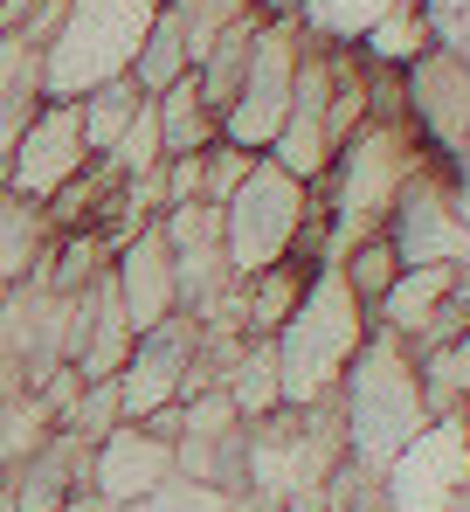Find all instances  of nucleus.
I'll return each instance as SVG.
<instances>
[{
  "instance_id": "1",
  "label": "nucleus",
  "mask_w": 470,
  "mask_h": 512,
  "mask_svg": "<svg viewBox=\"0 0 470 512\" xmlns=\"http://www.w3.org/2000/svg\"><path fill=\"white\" fill-rule=\"evenodd\" d=\"M332 402H339V429H346V457L367 464L374 478L388 471L422 429L436 423L429 402H422V374H415L408 340H394V333H381V326H374L367 346L353 353V367H346V381H339Z\"/></svg>"
},
{
  "instance_id": "2",
  "label": "nucleus",
  "mask_w": 470,
  "mask_h": 512,
  "mask_svg": "<svg viewBox=\"0 0 470 512\" xmlns=\"http://www.w3.org/2000/svg\"><path fill=\"white\" fill-rule=\"evenodd\" d=\"M374 333V312L353 298V284L339 277V263H318L298 312L277 326V374H284V409H312V402H332L353 353Z\"/></svg>"
},
{
  "instance_id": "3",
  "label": "nucleus",
  "mask_w": 470,
  "mask_h": 512,
  "mask_svg": "<svg viewBox=\"0 0 470 512\" xmlns=\"http://www.w3.org/2000/svg\"><path fill=\"white\" fill-rule=\"evenodd\" d=\"M422 167H429V146L415 139L408 118H367V125L339 146L332 173L318 180V201H325V215H332V256L346 250V243H360V236H374V229L388 222L394 194Z\"/></svg>"
},
{
  "instance_id": "4",
  "label": "nucleus",
  "mask_w": 470,
  "mask_h": 512,
  "mask_svg": "<svg viewBox=\"0 0 470 512\" xmlns=\"http://www.w3.org/2000/svg\"><path fill=\"white\" fill-rule=\"evenodd\" d=\"M159 0H63V28L42 56V97H70L132 77V56L153 28Z\"/></svg>"
},
{
  "instance_id": "5",
  "label": "nucleus",
  "mask_w": 470,
  "mask_h": 512,
  "mask_svg": "<svg viewBox=\"0 0 470 512\" xmlns=\"http://www.w3.org/2000/svg\"><path fill=\"white\" fill-rule=\"evenodd\" d=\"M318 187H305L298 173H284L270 153L249 167V180L222 201V250H229L235 277H256L270 263H291L305 222H312Z\"/></svg>"
},
{
  "instance_id": "6",
  "label": "nucleus",
  "mask_w": 470,
  "mask_h": 512,
  "mask_svg": "<svg viewBox=\"0 0 470 512\" xmlns=\"http://www.w3.org/2000/svg\"><path fill=\"white\" fill-rule=\"evenodd\" d=\"M312 21L305 14H263L256 21V49H249V77L235 90V104L222 111V139L270 153V139L291 118V90H298V56H305Z\"/></svg>"
},
{
  "instance_id": "7",
  "label": "nucleus",
  "mask_w": 470,
  "mask_h": 512,
  "mask_svg": "<svg viewBox=\"0 0 470 512\" xmlns=\"http://www.w3.org/2000/svg\"><path fill=\"white\" fill-rule=\"evenodd\" d=\"M381 236L394 243L401 263H470V208H464V187H457V167L429 160L394 194Z\"/></svg>"
},
{
  "instance_id": "8",
  "label": "nucleus",
  "mask_w": 470,
  "mask_h": 512,
  "mask_svg": "<svg viewBox=\"0 0 470 512\" xmlns=\"http://www.w3.org/2000/svg\"><path fill=\"white\" fill-rule=\"evenodd\" d=\"M401 84H408V125L429 146V160H443V167L470 160V63L464 56L436 42L429 56H415L401 70Z\"/></svg>"
},
{
  "instance_id": "9",
  "label": "nucleus",
  "mask_w": 470,
  "mask_h": 512,
  "mask_svg": "<svg viewBox=\"0 0 470 512\" xmlns=\"http://www.w3.org/2000/svg\"><path fill=\"white\" fill-rule=\"evenodd\" d=\"M77 173H90V146H83V118L70 97H42L35 125L21 132V146L7 153L0 187H14L21 201H49L56 187H70Z\"/></svg>"
},
{
  "instance_id": "10",
  "label": "nucleus",
  "mask_w": 470,
  "mask_h": 512,
  "mask_svg": "<svg viewBox=\"0 0 470 512\" xmlns=\"http://www.w3.org/2000/svg\"><path fill=\"white\" fill-rule=\"evenodd\" d=\"M381 485H388V499L401 512H436L450 492H464L470 485V429H464V416H436V423L381 471Z\"/></svg>"
},
{
  "instance_id": "11",
  "label": "nucleus",
  "mask_w": 470,
  "mask_h": 512,
  "mask_svg": "<svg viewBox=\"0 0 470 512\" xmlns=\"http://www.w3.org/2000/svg\"><path fill=\"white\" fill-rule=\"evenodd\" d=\"M180 478V457H173V443L153 436L146 423H118L104 443H90V478H83V492H97L104 506H139V499H153Z\"/></svg>"
},
{
  "instance_id": "12",
  "label": "nucleus",
  "mask_w": 470,
  "mask_h": 512,
  "mask_svg": "<svg viewBox=\"0 0 470 512\" xmlns=\"http://www.w3.org/2000/svg\"><path fill=\"white\" fill-rule=\"evenodd\" d=\"M194 340L201 326L194 319H159L153 333L132 340V360L118 367V402H125V423H146L153 409H173L187 402V360H194Z\"/></svg>"
},
{
  "instance_id": "13",
  "label": "nucleus",
  "mask_w": 470,
  "mask_h": 512,
  "mask_svg": "<svg viewBox=\"0 0 470 512\" xmlns=\"http://www.w3.org/2000/svg\"><path fill=\"white\" fill-rule=\"evenodd\" d=\"M139 326L125 319V298H118V277L104 270L97 284H83L70 298V319H63V360L77 367L83 381H118V367L132 360Z\"/></svg>"
},
{
  "instance_id": "14",
  "label": "nucleus",
  "mask_w": 470,
  "mask_h": 512,
  "mask_svg": "<svg viewBox=\"0 0 470 512\" xmlns=\"http://www.w3.org/2000/svg\"><path fill=\"white\" fill-rule=\"evenodd\" d=\"M111 277H118L125 319H132L139 333H153L159 319H173V312H180V256H173V243H166V229H159V222H139V229L118 243Z\"/></svg>"
},
{
  "instance_id": "15",
  "label": "nucleus",
  "mask_w": 470,
  "mask_h": 512,
  "mask_svg": "<svg viewBox=\"0 0 470 512\" xmlns=\"http://www.w3.org/2000/svg\"><path fill=\"white\" fill-rule=\"evenodd\" d=\"M464 277H470V263H401L394 291L374 305V326L394 333V340H422L443 319V305L464 291Z\"/></svg>"
},
{
  "instance_id": "16",
  "label": "nucleus",
  "mask_w": 470,
  "mask_h": 512,
  "mask_svg": "<svg viewBox=\"0 0 470 512\" xmlns=\"http://www.w3.org/2000/svg\"><path fill=\"white\" fill-rule=\"evenodd\" d=\"M49 243H56V229H49L42 201H21L14 187H0V305L42 270Z\"/></svg>"
},
{
  "instance_id": "17",
  "label": "nucleus",
  "mask_w": 470,
  "mask_h": 512,
  "mask_svg": "<svg viewBox=\"0 0 470 512\" xmlns=\"http://www.w3.org/2000/svg\"><path fill=\"white\" fill-rule=\"evenodd\" d=\"M305 284H312L305 263H270V270L242 277V291H235V326H242L249 340H277V326L298 312Z\"/></svg>"
},
{
  "instance_id": "18",
  "label": "nucleus",
  "mask_w": 470,
  "mask_h": 512,
  "mask_svg": "<svg viewBox=\"0 0 470 512\" xmlns=\"http://www.w3.org/2000/svg\"><path fill=\"white\" fill-rule=\"evenodd\" d=\"M353 49H360V63H374V70H408L415 56L436 49V14L415 7V0H394L388 14H374V28H367Z\"/></svg>"
},
{
  "instance_id": "19",
  "label": "nucleus",
  "mask_w": 470,
  "mask_h": 512,
  "mask_svg": "<svg viewBox=\"0 0 470 512\" xmlns=\"http://www.w3.org/2000/svg\"><path fill=\"white\" fill-rule=\"evenodd\" d=\"M256 21H263V14L229 21V28H222V35H208V42H201V56H194V84H201V97H208V111H215V118L235 104V90H242V77H249Z\"/></svg>"
},
{
  "instance_id": "20",
  "label": "nucleus",
  "mask_w": 470,
  "mask_h": 512,
  "mask_svg": "<svg viewBox=\"0 0 470 512\" xmlns=\"http://www.w3.org/2000/svg\"><path fill=\"white\" fill-rule=\"evenodd\" d=\"M159 111V146H166V160H187V153H208L215 139H222V118L208 111V97L194 77H180V84H166L153 97Z\"/></svg>"
},
{
  "instance_id": "21",
  "label": "nucleus",
  "mask_w": 470,
  "mask_h": 512,
  "mask_svg": "<svg viewBox=\"0 0 470 512\" xmlns=\"http://www.w3.org/2000/svg\"><path fill=\"white\" fill-rule=\"evenodd\" d=\"M180 77H194V35H187V21H180V7H166L159 0L153 28H146V42H139V56H132V84L159 97L166 84H180Z\"/></svg>"
},
{
  "instance_id": "22",
  "label": "nucleus",
  "mask_w": 470,
  "mask_h": 512,
  "mask_svg": "<svg viewBox=\"0 0 470 512\" xmlns=\"http://www.w3.org/2000/svg\"><path fill=\"white\" fill-rule=\"evenodd\" d=\"M146 111V90L132 84V77H111V84L83 90L77 97V118H83V146H90V160H104L125 132H132V118Z\"/></svg>"
},
{
  "instance_id": "23",
  "label": "nucleus",
  "mask_w": 470,
  "mask_h": 512,
  "mask_svg": "<svg viewBox=\"0 0 470 512\" xmlns=\"http://www.w3.org/2000/svg\"><path fill=\"white\" fill-rule=\"evenodd\" d=\"M235 402V416L242 423H263V416H277L284 409V374H277V346L270 340H249L242 346V360H235V374L222 381Z\"/></svg>"
},
{
  "instance_id": "24",
  "label": "nucleus",
  "mask_w": 470,
  "mask_h": 512,
  "mask_svg": "<svg viewBox=\"0 0 470 512\" xmlns=\"http://www.w3.org/2000/svg\"><path fill=\"white\" fill-rule=\"evenodd\" d=\"M415 374H422L429 416H464L470 409V333L429 346V353H415Z\"/></svg>"
},
{
  "instance_id": "25",
  "label": "nucleus",
  "mask_w": 470,
  "mask_h": 512,
  "mask_svg": "<svg viewBox=\"0 0 470 512\" xmlns=\"http://www.w3.org/2000/svg\"><path fill=\"white\" fill-rule=\"evenodd\" d=\"M332 263H339V277L353 284V298H360L367 312L388 298L394 277H401V256H394V243L381 236V229H374V236H360V243H346V250L332 256Z\"/></svg>"
},
{
  "instance_id": "26",
  "label": "nucleus",
  "mask_w": 470,
  "mask_h": 512,
  "mask_svg": "<svg viewBox=\"0 0 470 512\" xmlns=\"http://www.w3.org/2000/svg\"><path fill=\"white\" fill-rule=\"evenodd\" d=\"M125 423V402H118V381H83L77 402H70V416L56 429H70V436H83V443H104L111 429Z\"/></svg>"
},
{
  "instance_id": "27",
  "label": "nucleus",
  "mask_w": 470,
  "mask_h": 512,
  "mask_svg": "<svg viewBox=\"0 0 470 512\" xmlns=\"http://www.w3.org/2000/svg\"><path fill=\"white\" fill-rule=\"evenodd\" d=\"M166 160V146H159V111H153V97H146V111L132 118V132L104 153V167L111 173H146V167H159Z\"/></svg>"
},
{
  "instance_id": "28",
  "label": "nucleus",
  "mask_w": 470,
  "mask_h": 512,
  "mask_svg": "<svg viewBox=\"0 0 470 512\" xmlns=\"http://www.w3.org/2000/svg\"><path fill=\"white\" fill-rule=\"evenodd\" d=\"M256 160H263V153H249V146H229V139H215V146L201 153V173H208V194H201V201H215V208H222L235 187L249 180V167H256Z\"/></svg>"
},
{
  "instance_id": "29",
  "label": "nucleus",
  "mask_w": 470,
  "mask_h": 512,
  "mask_svg": "<svg viewBox=\"0 0 470 512\" xmlns=\"http://www.w3.org/2000/svg\"><path fill=\"white\" fill-rule=\"evenodd\" d=\"M35 111H42V97H0V167H7V153L21 146V132L35 125Z\"/></svg>"
},
{
  "instance_id": "30",
  "label": "nucleus",
  "mask_w": 470,
  "mask_h": 512,
  "mask_svg": "<svg viewBox=\"0 0 470 512\" xmlns=\"http://www.w3.org/2000/svg\"><path fill=\"white\" fill-rule=\"evenodd\" d=\"M339 512H401L388 499V485H381V478H374V471H360V478H353V492H346V506Z\"/></svg>"
},
{
  "instance_id": "31",
  "label": "nucleus",
  "mask_w": 470,
  "mask_h": 512,
  "mask_svg": "<svg viewBox=\"0 0 470 512\" xmlns=\"http://www.w3.org/2000/svg\"><path fill=\"white\" fill-rule=\"evenodd\" d=\"M56 512H111V506H104L97 492H70V499H63V506H56Z\"/></svg>"
},
{
  "instance_id": "32",
  "label": "nucleus",
  "mask_w": 470,
  "mask_h": 512,
  "mask_svg": "<svg viewBox=\"0 0 470 512\" xmlns=\"http://www.w3.org/2000/svg\"><path fill=\"white\" fill-rule=\"evenodd\" d=\"M436 512H470V485H464V492H450V499H443Z\"/></svg>"
},
{
  "instance_id": "33",
  "label": "nucleus",
  "mask_w": 470,
  "mask_h": 512,
  "mask_svg": "<svg viewBox=\"0 0 470 512\" xmlns=\"http://www.w3.org/2000/svg\"><path fill=\"white\" fill-rule=\"evenodd\" d=\"M464 429H470V409H464Z\"/></svg>"
}]
</instances>
